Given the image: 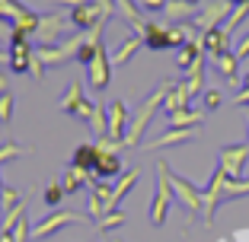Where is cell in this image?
<instances>
[{
	"label": "cell",
	"mask_w": 249,
	"mask_h": 242,
	"mask_svg": "<svg viewBox=\"0 0 249 242\" xmlns=\"http://www.w3.org/2000/svg\"><path fill=\"white\" fill-rule=\"evenodd\" d=\"M169 89H173V80H166V83H160V86L154 89V93L144 99V105L138 109V115L131 118V125H128V131H124V150H131V147H141V134L147 131V125H150V118L157 115V109H160L163 102H166V96H169Z\"/></svg>",
	"instance_id": "6da1fadb"
},
{
	"label": "cell",
	"mask_w": 249,
	"mask_h": 242,
	"mask_svg": "<svg viewBox=\"0 0 249 242\" xmlns=\"http://www.w3.org/2000/svg\"><path fill=\"white\" fill-rule=\"evenodd\" d=\"M176 194H173V182H169V166L166 162H157V185H154V201H150V223L163 226L166 223V213L173 207Z\"/></svg>",
	"instance_id": "7a4b0ae2"
},
{
	"label": "cell",
	"mask_w": 249,
	"mask_h": 242,
	"mask_svg": "<svg viewBox=\"0 0 249 242\" xmlns=\"http://www.w3.org/2000/svg\"><path fill=\"white\" fill-rule=\"evenodd\" d=\"M0 16L7 22H13V29L26 32L29 38H36L38 22H42V13H32L29 7H22L19 0H0Z\"/></svg>",
	"instance_id": "3957f363"
},
{
	"label": "cell",
	"mask_w": 249,
	"mask_h": 242,
	"mask_svg": "<svg viewBox=\"0 0 249 242\" xmlns=\"http://www.w3.org/2000/svg\"><path fill=\"white\" fill-rule=\"evenodd\" d=\"M230 10H233V3H230V0H205V3L198 7V16L192 19V29H198L201 35H205L208 29H217V26H224V22H227Z\"/></svg>",
	"instance_id": "277c9868"
},
{
	"label": "cell",
	"mask_w": 249,
	"mask_h": 242,
	"mask_svg": "<svg viewBox=\"0 0 249 242\" xmlns=\"http://www.w3.org/2000/svg\"><path fill=\"white\" fill-rule=\"evenodd\" d=\"M227 178H230V176L217 166V169L211 172V182H208V188L201 191V194H205V210H201V223H205V226H211V223H214V213H217V207L227 204V198H224Z\"/></svg>",
	"instance_id": "5b68a950"
},
{
	"label": "cell",
	"mask_w": 249,
	"mask_h": 242,
	"mask_svg": "<svg viewBox=\"0 0 249 242\" xmlns=\"http://www.w3.org/2000/svg\"><path fill=\"white\" fill-rule=\"evenodd\" d=\"M10 74H29L32 67V58H36V48L29 45V35L19 29H13V35H10Z\"/></svg>",
	"instance_id": "8992f818"
},
{
	"label": "cell",
	"mask_w": 249,
	"mask_h": 242,
	"mask_svg": "<svg viewBox=\"0 0 249 242\" xmlns=\"http://www.w3.org/2000/svg\"><path fill=\"white\" fill-rule=\"evenodd\" d=\"M87 217L83 213H73V210H52L48 217H45L38 226H32V242H38V239H48L52 233H61L64 226H73V223H83Z\"/></svg>",
	"instance_id": "52a82bcc"
},
{
	"label": "cell",
	"mask_w": 249,
	"mask_h": 242,
	"mask_svg": "<svg viewBox=\"0 0 249 242\" xmlns=\"http://www.w3.org/2000/svg\"><path fill=\"white\" fill-rule=\"evenodd\" d=\"M169 182H173V194H176V201L189 213H201V210H205V194H201L192 182H185L182 176H176L173 169H169Z\"/></svg>",
	"instance_id": "ba28073f"
},
{
	"label": "cell",
	"mask_w": 249,
	"mask_h": 242,
	"mask_svg": "<svg viewBox=\"0 0 249 242\" xmlns=\"http://www.w3.org/2000/svg\"><path fill=\"white\" fill-rule=\"evenodd\" d=\"M61 112H67L71 118H80V121H89L96 112V105L89 102L87 96H83V86L80 83H71L64 93V99H61Z\"/></svg>",
	"instance_id": "9c48e42d"
},
{
	"label": "cell",
	"mask_w": 249,
	"mask_h": 242,
	"mask_svg": "<svg viewBox=\"0 0 249 242\" xmlns=\"http://www.w3.org/2000/svg\"><path fill=\"white\" fill-rule=\"evenodd\" d=\"M246 160H249V144H230V147H220V153H217V166L230 178H243Z\"/></svg>",
	"instance_id": "30bf717a"
},
{
	"label": "cell",
	"mask_w": 249,
	"mask_h": 242,
	"mask_svg": "<svg viewBox=\"0 0 249 242\" xmlns=\"http://www.w3.org/2000/svg\"><path fill=\"white\" fill-rule=\"evenodd\" d=\"M87 74H89V86H93V89L103 93V89L109 86V80H112V58H109V51H106V45L96 51V58L87 64Z\"/></svg>",
	"instance_id": "8fae6325"
},
{
	"label": "cell",
	"mask_w": 249,
	"mask_h": 242,
	"mask_svg": "<svg viewBox=\"0 0 249 242\" xmlns=\"http://www.w3.org/2000/svg\"><path fill=\"white\" fill-rule=\"evenodd\" d=\"M106 115H109V131L103 134V137H112V140H124V131H128V105H124V99H115V102L106 105Z\"/></svg>",
	"instance_id": "7c38bea8"
},
{
	"label": "cell",
	"mask_w": 249,
	"mask_h": 242,
	"mask_svg": "<svg viewBox=\"0 0 249 242\" xmlns=\"http://www.w3.org/2000/svg\"><path fill=\"white\" fill-rule=\"evenodd\" d=\"M163 16H166V26H185L189 19H195V16H198V7H195V3H189V0H166Z\"/></svg>",
	"instance_id": "4fadbf2b"
},
{
	"label": "cell",
	"mask_w": 249,
	"mask_h": 242,
	"mask_svg": "<svg viewBox=\"0 0 249 242\" xmlns=\"http://www.w3.org/2000/svg\"><path fill=\"white\" fill-rule=\"evenodd\" d=\"M201 51L208 54V58H220L224 51H230V35L224 32V26H217V29H208L205 35H201Z\"/></svg>",
	"instance_id": "5bb4252c"
},
{
	"label": "cell",
	"mask_w": 249,
	"mask_h": 242,
	"mask_svg": "<svg viewBox=\"0 0 249 242\" xmlns=\"http://www.w3.org/2000/svg\"><path fill=\"white\" fill-rule=\"evenodd\" d=\"M64 29V19L58 13H42V22H38V32H36V42L38 45H58V35Z\"/></svg>",
	"instance_id": "9a60e30c"
},
{
	"label": "cell",
	"mask_w": 249,
	"mask_h": 242,
	"mask_svg": "<svg viewBox=\"0 0 249 242\" xmlns=\"http://www.w3.org/2000/svg\"><path fill=\"white\" fill-rule=\"evenodd\" d=\"M195 134H198V128H169V131H163L157 140L144 144V150H163V147H173V144H185V140H192Z\"/></svg>",
	"instance_id": "2e32d148"
},
{
	"label": "cell",
	"mask_w": 249,
	"mask_h": 242,
	"mask_svg": "<svg viewBox=\"0 0 249 242\" xmlns=\"http://www.w3.org/2000/svg\"><path fill=\"white\" fill-rule=\"evenodd\" d=\"M211 64H214V67L220 70V77H224V80H227L230 86H240L243 74H240V58L233 54V48H230V51H224L220 58H214Z\"/></svg>",
	"instance_id": "e0dca14e"
},
{
	"label": "cell",
	"mask_w": 249,
	"mask_h": 242,
	"mask_svg": "<svg viewBox=\"0 0 249 242\" xmlns=\"http://www.w3.org/2000/svg\"><path fill=\"white\" fill-rule=\"evenodd\" d=\"M122 172V156L118 153H99V162L93 169V182H115Z\"/></svg>",
	"instance_id": "ac0fdd59"
},
{
	"label": "cell",
	"mask_w": 249,
	"mask_h": 242,
	"mask_svg": "<svg viewBox=\"0 0 249 242\" xmlns=\"http://www.w3.org/2000/svg\"><path fill=\"white\" fill-rule=\"evenodd\" d=\"M138 178H141V169H124L122 172V178L115 182V188H112V201H109V213L112 210H118V204L124 201V194L138 185Z\"/></svg>",
	"instance_id": "d6986e66"
},
{
	"label": "cell",
	"mask_w": 249,
	"mask_h": 242,
	"mask_svg": "<svg viewBox=\"0 0 249 242\" xmlns=\"http://www.w3.org/2000/svg\"><path fill=\"white\" fill-rule=\"evenodd\" d=\"M96 162H99V150H96V144H80V147L73 150V160L71 166L83 169V172H93Z\"/></svg>",
	"instance_id": "ffe728a7"
},
{
	"label": "cell",
	"mask_w": 249,
	"mask_h": 242,
	"mask_svg": "<svg viewBox=\"0 0 249 242\" xmlns=\"http://www.w3.org/2000/svg\"><path fill=\"white\" fill-rule=\"evenodd\" d=\"M201 54H205V51H201V38H189V42L179 48V54H176V67H179V70H189Z\"/></svg>",
	"instance_id": "44dd1931"
},
{
	"label": "cell",
	"mask_w": 249,
	"mask_h": 242,
	"mask_svg": "<svg viewBox=\"0 0 249 242\" xmlns=\"http://www.w3.org/2000/svg\"><path fill=\"white\" fill-rule=\"evenodd\" d=\"M182 83H185V89H189V96H195V93L205 89V54H201L189 70H185V80Z\"/></svg>",
	"instance_id": "7402d4cb"
},
{
	"label": "cell",
	"mask_w": 249,
	"mask_h": 242,
	"mask_svg": "<svg viewBox=\"0 0 249 242\" xmlns=\"http://www.w3.org/2000/svg\"><path fill=\"white\" fill-rule=\"evenodd\" d=\"M189 89H185V83H173V89H169L166 102H163V109H166V115H173V112H182L189 109Z\"/></svg>",
	"instance_id": "603a6c76"
},
{
	"label": "cell",
	"mask_w": 249,
	"mask_h": 242,
	"mask_svg": "<svg viewBox=\"0 0 249 242\" xmlns=\"http://www.w3.org/2000/svg\"><path fill=\"white\" fill-rule=\"evenodd\" d=\"M141 48H144V38H141V35H128L122 45H118V51L112 54V64H115V67L128 64V61H131V54H138Z\"/></svg>",
	"instance_id": "cb8c5ba5"
},
{
	"label": "cell",
	"mask_w": 249,
	"mask_h": 242,
	"mask_svg": "<svg viewBox=\"0 0 249 242\" xmlns=\"http://www.w3.org/2000/svg\"><path fill=\"white\" fill-rule=\"evenodd\" d=\"M89 178H93V172H83V169L71 166V169L64 172V182H61V185H64L67 194H77V191H83V185H87Z\"/></svg>",
	"instance_id": "d4e9b609"
},
{
	"label": "cell",
	"mask_w": 249,
	"mask_h": 242,
	"mask_svg": "<svg viewBox=\"0 0 249 242\" xmlns=\"http://www.w3.org/2000/svg\"><path fill=\"white\" fill-rule=\"evenodd\" d=\"M201 121H205V115L192 112V109H182V112L169 115V128H201Z\"/></svg>",
	"instance_id": "484cf974"
},
{
	"label": "cell",
	"mask_w": 249,
	"mask_h": 242,
	"mask_svg": "<svg viewBox=\"0 0 249 242\" xmlns=\"http://www.w3.org/2000/svg\"><path fill=\"white\" fill-rule=\"evenodd\" d=\"M124 223H128V213L124 210H112V213H106L103 220H96V229H99V233H112V229L124 226Z\"/></svg>",
	"instance_id": "4316f807"
},
{
	"label": "cell",
	"mask_w": 249,
	"mask_h": 242,
	"mask_svg": "<svg viewBox=\"0 0 249 242\" xmlns=\"http://www.w3.org/2000/svg\"><path fill=\"white\" fill-rule=\"evenodd\" d=\"M243 19H249V3H240V7H233V10H230L227 22H224V32H227V35H230V32H233V29H236V26H240Z\"/></svg>",
	"instance_id": "83f0119b"
},
{
	"label": "cell",
	"mask_w": 249,
	"mask_h": 242,
	"mask_svg": "<svg viewBox=\"0 0 249 242\" xmlns=\"http://www.w3.org/2000/svg\"><path fill=\"white\" fill-rule=\"evenodd\" d=\"M64 194H67L64 185H48L42 198H45V204L52 207V210H61V201H64Z\"/></svg>",
	"instance_id": "f1b7e54d"
},
{
	"label": "cell",
	"mask_w": 249,
	"mask_h": 242,
	"mask_svg": "<svg viewBox=\"0 0 249 242\" xmlns=\"http://www.w3.org/2000/svg\"><path fill=\"white\" fill-rule=\"evenodd\" d=\"M26 153V147L22 144H16V140H7V144H0V162H7V160H16V156Z\"/></svg>",
	"instance_id": "f546056e"
},
{
	"label": "cell",
	"mask_w": 249,
	"mask_h": 242,
	"mask_svg": "<svg viewBox=\"0 0 249 242\" xmlns=\"http://www.w3.org/2000/svg\"><path fill=\"white\" fill-rule=\"evenodd\" d=\"M201 102H205L208 112H217L220 105H224V93H220V89H205V93H201Z\"/></svg>",
	"instance_id": "4dcf8cb0"
},
{
	"label": "cell",
	"mask_w": 249,
	"mask_h": 242,
	"mask_svg": "<svg viewBox=\"0 0 249 242\" xmlns=\"http://www.w3.org/2000/svg\"><path fill=\"white\" fill-rule=\"evenodd\" d=\"M19 201H22V198H19V191H13V188H7V185H3V191H0V207H3V213L13 210Z\"/></svg>",
	"instance_id": "1f68e13d"
},
{
	"label": "cell",
	"mask_w": 249,
	"mask_h": 242,
	"mask_svg": "<svg viewBox=\"0 0 249 242\" xmlns=\"http://www.w3.org/2000/svg\"><path fill=\"white\" fill-rule=\"evenodd\" d=\"M10 118H13V96L3 93V96H0V121L10 125Z\"/></svg>",
	"instance_id": "d6a6232c"
},
{
	"label": "cell",
	"mask_w": 249,
	"mask_h": 242,
	"mask_svg": "<svg viewBox=\"0 0 249 242\" xmlns=\"http://www.w3.org/2000/svg\"><path fill=\"white\" fill-rule=\"evenodd\" d=\"M233 54H236V58H240V61H246V58H249V35H243L240 42H236Z\"/></svg>",
	"instance_id": "836d02e7"
},
{
	"label": "cell",
	"mask_w": 249,
	"mask_h": 242,
	"mask_svg": "<svg viewBox=\"0 0 249 242\" xmlns=\"http://www.w3.org/2000/svg\"><path fill=\"white\" fill-rule=\"evenodd\" d=\"M138 7L150 10V13H163V7H166V0H141Z\"/></svg>",
	"instance_id": "e575fe53"
},
{
	"label": "cell",
	"mask_w": 249,
	"mask_h": 242,
	"mask_svg": "<svg viewBox=\"0 0 249 242\" xmlns=\"http://www.w3.org/2000/svg\"><path fill=\"white\" fill-rule=\"evenodd\" d=\"M217 242H249V229H240V233H233V236H224V239H217Z\"/></svg>",
	"instance_id": "d590c367"
},
{
	"label": "cell",
	"mask_w": 249,
	"mask_h": 242,
	"mask_svg": "<svg viewBox=\"0 0 249 242\" xmlns=\"http://www.w3.org/2000/svg\"><path fill=\"white\" fill-rule=\"evenodd\" d=\"M10 35H13V22H7L3 16H0V38H3V42H10Z\"/></svg>",
	"instance_id": "8d00e7d4"
},
{
	"label": "cell",
	"mask_w": 249,
	"mask_h": 242,
	"mask_svg": "<svg viewBox=\"0 0 249 242\" xmlns=\"http://www.w3.org/2000/svg\"><path fill=\"white\" fill-rule=\"evenodd\" d=\"M233 102H236V105H249V93H243V89H240V93H236V99H233Z\"/></svg>",
	"instance_id": "74e56055"
},
{
	"label": "cell",
	"mask_w": 249,
	"mask_h": 242,
	"mask_svg": "<svg viewBox=\"0 0 249 242\" xmlns=\"http://www.w3.org/2000/svg\"><path fill=\"white\" fill-rule=\"evenodd\" d=\"M54 3H64V7H80V3H89V0H54Z\"/></svg>",
	"instance_id": "f35d334b"
},
{
	"label": "cell",
	"mask_w": 249,
	"mask_h": 242,
	"mask_svg": "<svg viewBox=\"0 0 249 242\" xmlns=\"http://www.w3.org/2000/svg\"><path fill=\"white\" fill-rule=\"evenodd\" d=\"M0 67H10V51H3V48H0Z\"/></svg>",
	"instance_id": "ab89813d"
},
{
	"label": "cell",
	"mask_w": 249,
	"mask_h": 242,
	"mask_svg": "<svg viewBox=\"0 0 249 242\" xmlns=\"http://www.w3.org/2000/svg\"><path fill=\"white\" fill-rule=\"evenodd\" d=\"M3 93H10V89H7V77L0 74V96H3Z\"/></svg>",
	"instance_id": "60d3db41"
},
{
	"label": "cell",
	"mask_w": 249,
	"mask_h": 242,
	"mask_svg": "<svg viewBox=\"0 0 249 242\" xmlns=\"http://www.w3.org/2000/svg\"><path fill=\"white\" fill-rule=\"evenodd\" d=\"M0 242H13V236H10V233H0Z\"/></svg>",
	"instance_id": "b9f144b4"
},
{
	"label": "cell",
	"mask_w": 249,
	"mask_h": 242,
	"mask_svg": "<svg viewBox=\"0 0 249 242\" xmlns=\"http://www.w3.org/2000/svg\"><path fill=\"white\" fill-rule=\"evenodd\" d=\"M230 3H233V7H240V3H249V0H230Z\"/></svg>",
	"instance_id": "7bdbcfd3"
},
{
	"label": "cell",
	"mask_w": 249,
	"mask_h": 242,
	"mask_svg": "<svg viewBox=\"0 0 249 242\" xmlns=\"http://www.w3.org/2000/svg\"><path fill=\"white\" fill-rule=\"evenodd\" d=\"M246 144H249V115H246Z\"/></svg>",
	"instance_id": "ee69618b"
},
{
	"label": "cell",
	"mask_w": 249,
	"mask_h": 242,
	"mask_svg": "<svg viewBox=\"0 0 249 242\" xmlns=\"http://www.w3.org/2000/svg\"><path fill=\"white\" fill-rule=\"evenodd\" d=\"M189 3H195V7H201V3H205V0H189Z\"/></svg>",
	"instance_id": "f6af8a7d"
},
{
	"label": "cell",
	"mask_w": 249,
	"mask_h": 242,
	"mask_svg": "<svg viewBox=\"0 0 249 242\" xmlns=\"http://www.w3.org/2000/svg\"><path fill=\"white\" fill-rule=\"evenodd\" d=\"M0 191H3V178H0Z\"/></svg>",
	"instance_id": "bcb514c9"
}]
</instances>
